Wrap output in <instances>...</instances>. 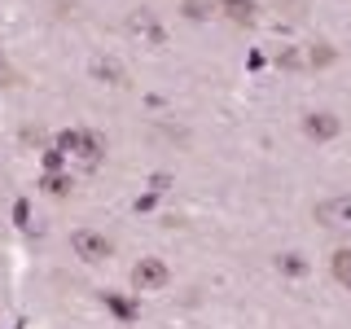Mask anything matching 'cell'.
<instances>
[{
    "mask_svg": "<svg viewBox=\"0 0 351 329\" xmlns=\"http://www.w3.org/2000/svg\"><path fill=\"white\" fill-rule=\"evenodd\" d=\"M58 149L71 154V158H80L84 167H97V162L106 158V136L93 127H66L58 132Z\"/></svg>",
    "mask_w": 351,
    "mask_h": 329,
    "instance_id": "6da1fadb",
    "label": "cell"
},
{
    "mask_svg": "<svg viewBox=\"0 0 351 329\" xmlns=\"http://www.w3.org/2000/svg\"><path fill=\"white\" fill-rule=\"evenodd\" d=\"M128 36L141 44V49L149 53H162L167 49V31H162V22L149 14V9H136V14H128Z\"/></svg>",
    "mask_w": 351,
    "mask_h": 329,
    "instance_id": "7a4b0ae2",
    "label": "cell"
},
{
    "mask_svg": "<svg viewBox=\"0 0 351 329\" xmlns=\"http://www.w3.org/2000/svg\"><path fill=\"white\" fill-rule=\"evenodd\" d=\"M128 281H132V290H136V294H154V290H162V285L171 281V268L162 259H141V263H132Z\"/></svg>",
    "mask_w": 351,
    "mask_h": 329,
    "instance_id": "3957f363",
    "label": "cell"
},
{
    "mask_svg": "<svg viewBox=\"0 0 351 329\" xmlns=\"http://www.w3.org/2000/svg\"><path fill=\"white\" fill-rule=\"evenodd\" d=\"M71 250L84 263H101V259H110L114 241H110L106 233H97V228H75V233H71Z\"/></svg>",
    "mask_w": 351,
    "mask_h": 329,
    "instance_id": "277c9868",
    "label": "cell"
},
{
    "mask_svg": "<svg viewBox=\"0 0 351 329\" xmlns=\"http://www.w3.org/2000/svg\"><path fill=\"white\" fill-rule=\"evenodd\" d=\"M338 132H343V119L329 114V110H312V114L303 119V136L316 141V145H325V141H334Z\"/></svg>",
    "mask_w": 351,
    "mask_h": 329,
    "instance_id": "5b68a950",
    "label": "cell"
},
{
    "mask_svg": "<svg viewBox=\"0 0 351 329\" xmlns=\"http://www.w3.org/2000/svg\"><path fill=\"white\" fill-rule=\"evenodd\" d=\"M316 219L325 228H351V193H334L325 202H316Z\"/></svg>",
    "mask_w": 351,
    "mask_h": 329,
    "instance_id": "8992f818",
    "label": "cell"
},
{
    "mask_svg": "<svg viewBox=\"0 0 351 329\" xmlns=\"http://www.w3.org/2000/svg\"><path fill=\"white\" fill-rule=\"evenodd\" d=\"M88 75H93L97 84H110V88H128L132 84L119 58H93V62H88Z\"/></svg>",
    "mask_w": 351,
    "mask_h": 329,
    "instance_id": "52a82bcc",
    "label": "cell"
},
{
    "mask_svg": "<svg viewBox=\"0 0 351 329\" xmlns=\"http://www.w3.org/2000/svg\"><path fill=\"white\" fill-rule=\"evenodd\" d=\"M211 9H215V14H224L233 27H250V22L259 18L255 0H211Z\"/></svg>",
    "mask_w": 351,
    "mask_h": 329,
    "instance_id": "ba28073f",
    "label": "cell"
},
{
    "mask_svg": "<svg viewBox=\"0 0 351 329\" xmlns=\"http://www.w3.org/2000/svg\"><path fill=\"white\" fill-rule=\"evenodd\" d=\"M329 268H334V281L343 285V290H351V250H338Z\"/></svg>",
    "mask_w": 351,
    "mask_h": 329,
    "instance_id": "9c48e42d",
    "label": "cell"
},
{
    "mask_svg": "<svg viewBox=\"0 0 351 329\" xmlns=\"http://www.w3.org/2000/svg\"><path fill=\"white\" fill-rule=\"evenodd\" d=\"M40 184H44V189H49L53 197H66V193H71V180H66L62 171H44V180H40Z\"/></svg>",
    "mask_w": 351,
    "mask_h": 329,
    "instance_id": "30bf717a",
    "label": "cell"
},
{
    "mask_svg": "<svg viewBox=\"0 0 351 329\" xmlns=\"http://www.w3.org/2000/svg\"><path fill=\"white\" fill-rule=\"evenodd\" d=\"M281 268L290 272V277H303V272H307V263H303V255H281Z\"/></svg>",
    "mask_w": 351,
    "mask_h": 329,
    "instance_id": "8fae6325",
    "label": "cell"
},
{
    "mask_svg": "<svg viewBox=\"0 0 351 329\" xmlns=\"http://www.w3.org/2000/svg\"><path fill=\"white\" fill-rule=\"evenodd\" d=\"M62 158H66V154H62L58 145H53L49 154H44V171H58V167H62Z\"/></svg>",
    "mask_w": 351,
    "mask_h": 329,
    "instance_id": "7c38bea8",
    "label": "cell"
},
{
    "mask_svg": "<svg viewBox=\"0 0 351 329\" xmlns=\"http://www.w3.org/2000/svg\"><path fill=\"white\" fill-rule=\"evenodd\" d=\"M106 303H110V307H114V312H119V316H132V303H123V299H114V294H106Z\"/></svg>",
    "mask_w": 351,
    "mask_h": 329,
    "instance_id": "4fadbf2b",
    "label": "cell"
},
{
    "mask_svg": "<svg viewBox=\"0 0 351 329\" xmlns=\"http://www.w3.org/2000/svg\"><path fill=\"white\" fill-rule=\"evenodd\" d=\"M9 80V58H5V49H0V84Z\"/></svg>",
    "mask_w": 351,
    "mask_h": 329,
    "instance_id": "5bb4252c",
    "label": "cell"
}]
</instances>
